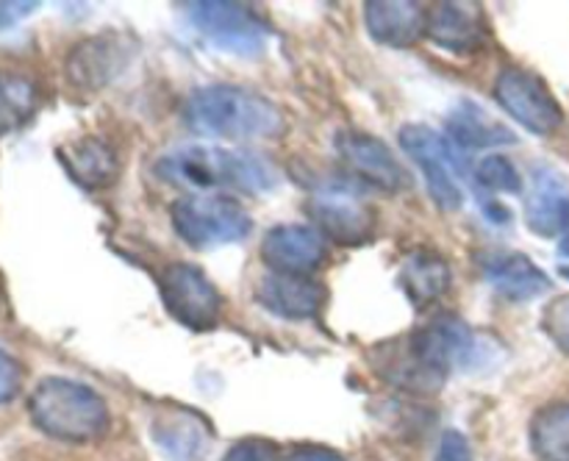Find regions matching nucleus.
I'll return each instance as SVG.
<instances>
[{
    "mask_svg": "<svg viewBox=\"0 0 569 461\" xmlns=\"http://www.w3.org/2000/svg\"><path fill=\"white\" fill-rule=\"evenodd\" d=\"M28 417L44 437L70 444L94 442L111 425L109 403L87 383L61 375L42 378L33 387Z\"/></svg>",
    "mask_w": 569,
    "mask_h": 461,
    "instance_id": "4",
    "label": "nucleus"
},
{
    "mask_svg": "<svg viewBox=\"0 0 569 461\" xmlns=\"http://www.w3.org/2000/svg\"><path fill=\"white\" fill-rule=\"evenodd\" d=\"M478 355V339L465 320L442 314L417 328L395 344L378 350V372L395 387L417 394H433L445 387L450 370L470 367Z\"/></svg>",
    "mask_w": 569,
    "mask_h": 461,
    "instance_id": "1",
    "label": "nucleus"
},
{
    "mask_svg": "<svg viewBox=\"0 0 569 461\" xmlns=\"http://www.w3.org/2000/svg\"><path fill=\"white\" fill-rule=\"evenodd\" d=\"M400 148L420 167L428 194L439 209L459 211L465 206V192H461L459 183V176H465L461 153L448 137H442L437 128L422 126V122L420 126L409 122V126L400 128Z\"/></svg>",
    "mask_w": 569,
    "mask_h": 461,
    "instance_id": "6",
    "label": "nucleus"
},
{
    "mask_svg": "<svg viewBox=\"0 0 569 461\" xmlns=\"http://www.w3.org/2000/svg\"><path fill=\"white\" fill-rule=\"evenodd\" d=\"M37 106V89L28 78L0 72V137L22 126Z\"/></svg>",
    "mask_w": 569,
    "mask_h": 461,
    "instance_id": "24",
    "label": "nucleus"
},
{
    "mask_svg": "<svg viewBox=\"0 0 569 461\" xmlns=\"http://www.w3.org/2000/svg\"><path fill=\"white\" fill-rule=\"evenodd\" d=\"M528 442L539 461H569V403H550L533 414Z\"/></svg>",
    "mask_w": 569,
    "mask_h": 461,
    "instance_id": "23",
    "label": "nucleus"
},
{
    "mask_svg": "<svg viewBox=\"0 0 569 461\" xmlns=\"http://www.w3.org/2000/svg\"><path fill=\"white\" fill-rule=\"evenodd\" d=\"M256 300L281 320H315L326 309L328 289L309 275L270 272L256 287Z\"/></svg>",
    "mask_w": 569,
    "mask_h": 461,
    "instance_id": "15",
    "label": "nucleus"
},
{
    "mask_svg": "<svg viewBox=\"0 0 569 461\" xmlns=\"http://www.w3.org/2000/svg\"><path fill=\"white\" fill-rule=\"evenodd\" d=\"M426 37L450 53H476L489 42V26L481 6L476 3H442L428 14Z\"/></svg>",
    "mask_w": 569,
    "mask_h": 461,
    "instance_id": "16",
    "label": "nucleus"
},
{
    "mask_svg": "<svg viewBox=\"0 0 569 461\" xmlns=\"http://www.w3.org/2000/svg\"><path fill=\"white\" fill-rule=\"evenodd\" d=\"M164 311L189 331H211L222 317V294L211 278L189 261H176L159 275Z\"/></svg>",
    "mask_w": 569,
    "mask_h": 461,
    "instance_id": "8",
    "label": "nucleus"
},
{
    "mask_svg": "<svg viewBox=\"0 0 569 461\" xmlns=\"http://www.w3.org/2000/svg\"><path fill=\"white\" fill-rule=\"evenodd\" d=\"M153 172L170 187L206 192L231 189L242 194H261L278 187V170L270 159L253 150L214 148V144H183L159 156Z\"/></svg>",
    "mask_w": 569,
    "mask_h": 461,
    "instance_id": "2",
    "label": "nucleus"
},
{
    "mask_svg": "<svg viewBox=\"0 0 569 461\" xmlns=\"http://www.w3.org/2000/svg\"><path fill=\"white\" fill-rule=\"evenodd\" d=\"M542 331L548 333V339L561 350V353L569 355V294L556 298L553 303L545 305Z\"/></svg>",
    "mask_w": 569,
    "mask_h": 461,
    "instance_id": "26",
    "label": "nucleus"
},
{
    "mask_svg": "<svg viewBox=\"0 0 569 461\" xmlns=\"http://www.w3.org/2000/svg\"><path fill=\"white\" fill-rule=\"evenodd\" d=\"M526 226L537 237L553 239L569 226V181L550 167L533 172L531 192L526 198Z\"/></svg>",
    "mask_w": 569,
    "mask_h": 461,
    "instance_id": "17",
    "label": "nucleus"
},
{
    "mask_svg": "<svg viewBox=\"0 0 569 461\" xmlns=\"http://www.w3.org/2000/svg\"><path fill=\"white\" fill-rule=\"evenodd\" d=\"M39 9L37 0H0V31L17 26Z\"/></svg>",
    "mask_w": 569,
    "mask_h": 461,
    "instance_id": "30",
    "label": "nucleus"
},
{
    "mask_svg": "<svg viewBox=\"0 0 569 461\" xmlns=\"http://www.w3.org/2000/svg\"><path fill=\"white\" fill-rule=\"evenodd\" d=\"M261 259L272 272L283 275H311L328 259V242L320 228L283 222L270 228L261 239Z\"/></svg>",
    "mask_w": 569,
    "mask_h": 461,
    "instance_id": "11",
    "label": "nucleus"
},
{
    "mask_svg": "<svg viewBox=\"0 0 569 461\" xmlns=\"http://www.w3.org/2000/svg\"><path fill=\"white\" fill-rule=\"evenodd\" d=\"M222 461H283L281 448L276 442L264 437H248L233 442L231 448L226 450Z\"/></svg>",
    "mask_w": 569,
    "mask_h": 461,
    "instance_id": "27",
    "label": "nucleus"
},
{
    "mask_svg": "<svg viewBox=\"0 0 569 461\" xmlns=\"http://www.w3.org/2000/svg\"><path fill=\"white\" fill-rule=\"evenodd\" d=\"M367 31L376 42L389 48H409L426 37L428 14L411 0H372L365 6Z\"/></svg>",
    "mask_w": 569,
    "mask_h": 461,
    "instance_id": "19",
    "label": "nucleus"
},
{
    "mask_svg": "<svg viewBox=\"0 0 569 461\" xmlns=\"http://www.w3.org/2000/svg\"><path fill=\"white\" fill-rule=\"evenodd\" d=\"M22 389V364L0 348V405L17 398Z\"/></svg>",
    "mask_w": 569,
    "mask_h": 461,
    "instance_id": "28",
    "label": "nucleus"
},
{
    "mask_svg": "<svg viewBox=\"0 0 569 461\" xmlns=\"http://www.w3.org/2000/svg\"><path fill=\"white\" fill-rule=\"evenodd\" d=\"M187 20L200 37L217 50L239 56V59H256L267 50L270 28L261 17H256L248 6L228 3V0H198V3H183Z\"/></svg>",
    "mask_w": 569,
    "mask_h": 461,
    "instance_id": "7",
    "label": "nucleus"
},
{
    "mask_svg": "<svg viewBox=\"0 0 569 461\" xmlns=\"http://www.w3.org/2000/svg\"><path fill=\"white\" fill-rule=\"evenodd\" d=\"M183 122L214 139H276L287 131L281 109L264 94L237 83H209L183 103Z\"/></svg>",
    "mask_w": 569,
    "mask_h": 461,
    "instance_id": "3",
    "label": "nucleus"
},
{
    "mask_svg": "<svg viewBox=\"0 0 569 461\" xmlns=\"http://www.w3.org/2000/svg\"><path fill=\"white\" fill-rule=\"evenodd\" d=\"M437 461H472L470 442L459 431H448L442 437V442H439Z\"/></svg>",
    "mask_w": 569,
    "mask_h": 461,
    "instance_id": "29",
    "label": "nucleus"
},
{
    "mask_svg": "<svg viewBox=\"0 0 569 461\" xmlns=\"http://www.w3.org/2000/svg\"><path fill=\"white\" fill-rule=\"evenodd\" d=\"M309 211L322 237L339 244H361L376 233V211L365 200V192L348 181H326L311 189Z\"/></svg>",
    "mask_w": 569,
    "mask_h": 461,
    "instance_id": "9",
    "label": "nucleus"
},
{
    "mask_svg": "<svg viewBox=\"0 0 569 461\" xmlns=\"http://www.w3.org/2000/svg\"><path fill=\"white\" fill-rule=\"evenodd\" d=\"M448 139L456 144V150L465 156L472 153V150L498 148V144L515 142V133H511L509 128L500 126V122H495L481 106H476L472 100H465V103L450 114Z\"/></svg>",
    "mask_w": 569,
    "mask_h": 461,
    "instance_id": "22",
    "label": "nucleus"
},
{
    "mask_svg": "<svg viewBox=\"0 0 569 461\" xmlns=\"http://www.w3.org/2000/svg\"><path fill=\"white\" fill-rule=\"evenodd\" d=\"M453 272H450L448 261L431 250H415L403 259L398 270V283L409 303L415 309H426V305L437 303L448 294Z\"/></svg>",
    "mask_w": 569,
    "mask_h": 461,
    "instance_id": "21",
    "label": "nucleus"
},
{
    "mask_svg": "<svg viewBox=\"0 0 569 461\" xmlns=\"http://www.w3.org/2000/svg\"><path fill=\"white\" fill-rule=\"evenodd\" d=\"M150 439L167 461H203L211 444V425L200 411L167 405L150 420Z\"/></svg>",
    "mask_w": 569,
    "mask_h": 461,
    "instance_id": "14",
    "label": "nucleus"
},
{
    "mask_svg": "<svg viewBox=\"0 0 569 461\" xmlns=\"http://www.w3.org/2000/svg\"><path fill=\"white\" fill-rule=\"evenodd\" d=\"M472 178H476L478 189L481 192H492V194H520L522 192V176L520 170L515 167V161L503 153H489L483 156L481 161L472 170Z\"/></svg>",
    "mask_w": 569,
    "mask_h": 461,
    "instance_id": "25",
    "label": "nucleus"
},
{
    "mask_svg": "<svg viewBox=\"0 0 569 461\" xmlns=\"http://www.w3.org/2000/svg\"><path fill=\"white\" fill-rule=\"evenodd\" d=\"M559 253L561 255H567L569 259V226H567V231L561 233V242H559Z\"/></svg>",
    "mask_w": 569,
    "mask_h": 461,
    "instance_id": "32",
    "label": "nucleus"
},
{
    "mask_svg": "<svg viewBox=\"0 0 569 461\" xmlns=\"http://www.w3.org/2000/svg\"><path fill=\"white\" fill-rule=\"evenodd\" d=\"M170 220L181 242L192 250L228 248L253 231L248 209L226 194H187L170 206Z\"/></svg>",
    "mask_w": 569,
    "mask_h": 461,
    "instance_id": "5",
    "label": "nucleus"
},
{
    "mask_svg": "<svg viewBox=\"0 0 569 461\" xmlns=\"http://www.w3.org/2000/svg\"><path fill=\"white\" fill-rule=\"evenodd\" d=\"M561 275L569 278V267H561Z\"/></svg>",
    "mask_w": 569,
    "mask_h": 461,
    "instance_id": "33",
    "label": "nucleus"
},
{
    "mask_svg": "<svg viewBox=\"0 0 569 461\" xmlns=\"http://www.w3.org/2000/svg\"><path fill=\"white\" fill-rule=\"evenodd\" d=\"M59 159L64 170L83 189H103L114 183L120 161L111 144L100 137H81L70 144H61Z\"/></svg>",
    "mask_w": 569,
    "mask_h": 461,
    "instance_id": "20",
    "label": "nucleus"
},
{
    "mask_svg": "<svg viewBox=\"0 0 569 461\" xmlns=\"http://www.w3.org/2000/svg\"><path fill=\"white\" fill-rule=\"evenodd\" d=\"M131 61V44L117 33H94L83 39L67 56V81L83 92H98L114 81Z\"/></svg>",
    "mask_w": 569,
    "mask_h": 461,
    "instance_id": "13",
    "label": "nucleus"
},
{
    "mask_svg": "<svg viewBox=\"0 0 569 461\" xmlns=\"http://www.w3.org/2000/svg\"><path fill=\"white\" fill-rule=\"evenodd\" d=\"M483 278L500 298L511 303H528L550 292L548 272L539 270L528 255L522 253H489L483 255Z\"/></svg>",
    "mask_w": 569,
    "mask_h": 461,
    "instance_id": "18",
    "label": "nucleus"
},
{
    "mask_svg": "<svg viewBox=\"0 0 569 461\" xmlns=\"http://www.w3.org/2000/svg\"><path fill=\"white\" fill-rule=\"evenodd\" d=\"M495 100L515 117L526 131L537 133V137H550L565 122V111H561L559 100L550 92L548 83L533 72L522 70V67H506L500 76L495 78Z\"/></svg>",
    "mask_w": 569,
    "mask_h": 461,
    "instance_id": "10",
    "label": "nucleus"
},
{
    "mask_svg": "<svg viewBox=\"0 0 569 461\" xmlns=\"http://www.w3.org/2000/svg\"><path fill=\"white\" fill-rule=\"evenodd\" d=\"M287 461H348L339 450L326 448V444H300L292 453L287 455Z\"/></svg>",
    "mask_w": 569,
    "mask_h": 461,
    "instance_id": "31",
    "label": "nucleus"
},
{
    "mask_svg": "<svg viewBox=\"0 0 569 461\" xmlns=\"http://www.w3.org/2000/svg\"><path fill=\"white\" fill-rule=\"evenodd\" d=\"M337 150L342 156L345 164L356 172L365 183L381 189V192H403L409 187V176L400 167L398 156L392 153L383 139L372 137V133L353 131L345 128L337 133Z\"/></svg>",
    "mask_w": 569,
    "mask_h": 461,
    "instance_id": "12",
    "label": "nucleus"
}]
</instances>
